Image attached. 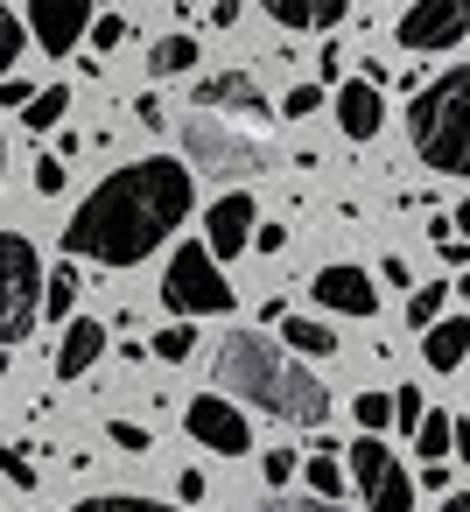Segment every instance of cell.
Returning <instances> with one entry per match:
<instances>
[{
    "label": "cell",
    "mask_w": 470,
    "mask_h": 512,
    "mask_svg": "<svg viewBox=\"0 0 470 512\" xmlns=\"http://www.w3.org/2000/svg\"><path fill=\"white\" fill-rule=\"evenodd\" d=\"M190 64H197V36H162V43L148 50V71H155V78H183Z\"/></svg>",
    "instance_id": "20"
},
{
    "label": "cell",
    "mask_w": 470,
    "mask_h": 512,
    "mask_svg": "<svg viewBox=\"0 0 470 512\" xmlns=\"http://www.w3.org/2000/svg\"><path fill=\"white\" fill-rule=\"evenodd\" d=\"M0 379H8V351H0Z\"/></svg>",
    "instance_id": "46"
},
{
    "label": "cell",
    "mask_w": 470,
    "mask_h": 512,
    "mask_svg": "<svg viewBox=\"0 0 470 512\" xmlns=\"http://www.w3.org/2000/svg\"><path fill=\"white\" fill-rule=\"evenodd\" d=\"M253 512H344V505H330V498H267V505H253Z\"/></svg>",
    "instance_id": "33"
},
{
    "label": "cell",
    "mask_w": 470,
    "mask_h": 512,
    "mask_svg": "<svg viewBox=\"0 0 470 512\" xmlns=\"http://www.w3.org/2000/svg\"><path fill=\"white\" fill-rule=\"evenodd\" d=\"M386 421H393V407H386V393H358V428H365V435H379Z\"/></svg>",
    "instance_id": "29"
},
{
    "label": "cell",
    "mask_w": 470,
    "mask_h": 512,
    "mask_svg": "<svg viewBox=\"0 0 470 512\" xmlns=\"http://www.w3.org/2000/svg\"><path fill=\"white\" fill-rule=\"evenodd\" d=\"M162 302L176 316H225L232 309V281L218 274V260L204 246H176L169 253V274H162Z\"/></svg>",
    "instance_id": "6"
},
{
    "label": "cell",
    "mask_w": 470,
    "mask_h": 512,
    "mask_svg": "<svg viewBox=\"0 0 470 512\" xmlns=\"http://www.w3.org/2000/svg\"><path fill=\"white\" fill-rule=\"evenodd\" d=\"M442 512H470V491H449V498H442Z\"/></svg>",
    "instance_id": "45"
},
{
    "label": "cell",
    "mask_w": 470,
    "mask_h": 512,
    "mask_svg": "<svg viewBox=\"0 0 470 512\" xmlns=\"http://www.w3.org/2000/svg\"><path fill=\"white\" fill-rule=\"evenodd\" d=\"M85 29H92V0H29V36L50 57H71Z\"/></svg>",
    "instance_id": "10"
},
{
    "label": "cell",
    "mask_w": 470,
    "mask_h": 512,
    "mask_svg": "<svg viewBox=\"0 0 470 512\" xmlns=\"http://www.w3.org/2000/svg\"><path fill=\"white\" fill-rule=\"evenodd\" d=\"M246 246H253V253H281V246H288V225H253Z\"/></svg>",
    "instance_id": "37"
},
{
    "label": "cell",
    "mask_w": 470,
    "mask_h": 512,
    "mask_svg": "<svg viewBox=\"0 0 470 512\" xmlns=\"http://www.w3.org/2000/svg\"><path fill=\"white\" fill-rule=\"evenodd\" d=\"M106 435H113V442H120V449H134V456H141V449H148V428H141V421H113V428H106Z\"/></svg>",
    "instance_id": "38"
},
{
    "label": "cell",
    "mask_w": 470,
    "mask_h": 512,
    "mask_svg": "<svg viewBox=\"0 0 470 512\" xmlns=\"http://www.w3.org/2000/svg\"><path fill=\"white\" fill-rule=\"evenodd\" d=\"M393 36H400V50H414V57L456 50V43L470 36V0H414Z\"/></svg>",
    "instance_id": "8"
},
{
    "label": "cell",
    "mask_w": 470,
    "mask_h": 512,
    "mask_svg": "<svg viewBox=\"0 0 470 512\" xmlns=\"http://www.w3.org/2000/svg\"><path fill=\"white\" fill-rule=\"evenodd\" d=\"M260 477H267V484L281 491V484L295 477V449H267V456H260Z\"/></svg>",
    "instance_id": "31"
},
{
    "label": "cell",
    "mask_w": 470,
    "mask_h": 512,
    "mask_svg": "<svg viewBox=\"0 0 470 512\" xmlns=\"http://www.w3.org/2000/svg\"><path fill=\"white\" fill-rule=\"evenodd\" d=\"M316 106H323V85H295V92L281 99V113H288V120H309Z\"/></svg>",
    "instance_id": "30"
},
{
    "label": "cell",
    "mask_w": 470,
    "mask_h": 512,
    "mask_svg": "<svg viewBox=\"0 0 470 512\" xmlns=\"http://www.w3.org/2000/svg\"><path fill=\"white\" fill-rule=\"evenodd\" d=\"M351 0H309V29H337Z\"/></svg>",
    "instance_id": "35"
},
{
    "label": "cell",
    "mask_w": 470,
    "mask_h": 512,
    "mask_svg": "<svg viewBox=\"0 0 470 512\" xmlns=\"http://www.w3.org/2000/svg\"><path fill=\"white\" fill-rule=\"evenodd\" d=\"M64 106H71V85H43V92L22 106V127H36V134H43V127H57V120H64Z\"/></svg>",
    "instance_id": "21"
},
{
    "label": "cell",
    "mask_w": 470,
    "mask_h": 512,
    "mask_svg": "<svg viewBox=\"0 0 470 512\" xmlns=\"http://www.w3.org/2000/svg\"><path fill=\"white\" fill-rule=\"evenodd\" d=\"M0 470H8V477H15V484H22V491H29V484H36V463H29V456H22V449H0Z\"/></svg>",
    "instance_id": "36"
},
{
    "label": "cell",
    "mask_w": 470,
    "mask_h": 512,
    "mask_svg": "<svg viewBox=\"0 0 470 512\" xmlns=\"http://www.w3.org/2000/svg\"><path fill=\"white\" fill-rule=\"evenodd\" d=\"M218 386L225 393H246V407L274 414V421H295V428H323L330 421V386L302 372V358H288L274 337H225L218 344Z\"/></svg>",
    "instance_id": "2"
},
{
    "label": "cell",
    "mask_w": 470,
    "mask_h": 512,
    "mask_svg": "<svg viewBox=\"0 0 470 512\" xmlns=\"http://www.w3.org/2000/svg\"><path fill=\"white\" fill-rule=\"evenodd\" d=\"M197 113H246V120H260L267 99H260V85L246 71H218V78L197 85Z\"/></svg>",
    "instance_id": "13"
},
{
    "label": "cell",
    "mask_w": 470,
    "mask_h": 512,
    "mask_svg": "<svg viewBox=\"0 0 470 512\" xmlns=\"http://www.w3.org/2000/svg\"><path fill=\"white\" fill-rule=\"evenodd\" d=\"M43 309V260L22 232H0V351L22 344Z\"/></svg>",
    "instance_id": "5"
},
{
    "label": "cell",
    "mask_w": 470,
    "mask_h": 512,
    "mask_svg": "<svg viewBox=\"0 0 470 512\" xmlns=\"http://www.w3.org/2000/svg\"><path fill=\"white\" fill-rule=\"evenodd\" d=\"M134 113H141V127H162V120H169V113H162V99H155V92H148V99H134Z\"/></svg>",
    "instance_id": "41"
},
{
    "label": "cell",
    "mask_w": 470,
    "mask_h": 512,
    "mask_svg": "<svg viewBox=\"0 0 470 512\" xmlns=\"http://www.w3.org/2000/svg\"><path fill=\"white\" fill-rule=\"evenodd\" d=\"M99 358H106V323H92V316L64 323V337H57V379H78V372H92Z\"/></svg>",
    "instance_id": "15"
},
{
    "label": "cell",
    "mask_w": 470,
    "mask_h": 512,
    "mask_svg": "<svg viewBox=\"0 0 470 512\" xmlns=\"http://www.w3.org/2000/svg\"><path fill=\"white\" fill-rule=\"evenodd\" d=\"M36 190L43 197H64V155H43L36 162Z\"/></svg>",
    "instance_id": "34"
},
{
    "label": "cell",
    "mask_w": 470,
    "mask_h": 512,
    "mask_svg": "<svg viewBox=\"0 0 470 512\" xmlns=\"http://www.w3.org/2000/svg\"><path fill=\"white\" fill-rule=\"evenodd\" d=\"M253 225H260V211H253V197H246V190L218 197V204H211V218H204V253H211V260H239V253H246V239H253Z\"/></svg>",
    "instance_id": "11"
},
{
    "label": "cell",
    "mask_w": 470,
    "mask_h": 512,
    "mask_svg": "<svg viewBox=\"0 0 470 512\" xmlns=\"http://www.w3.org/2000/svg\"><path fill=\"white\" fill-rule=\"evenodd\" d=\"M351 477H358L365 512H414V477L400 470V456L379 435H358L351 442Z\"/></svg>",
    "instance_id": "7"
},
{
    "label": "cell",
    "mask_w": 470,
    "mask_h": 512,
    "mask_svg": "<svg viewBox=\"0 0 470 512\" xmlns=\"http://www.w3.org/2000/svg\"><path fill=\"white\" fill-rule=\"evenodd\" d=\"M421 351H428L435 372H456V365L470 358V316H435V323L421 330Z\"/></svg>",
    "instance_id": "16"
},
{
    "label": "cell",
    "mask_w": 470,
    "mask_h": 512,
    "mask_svg": "<svg viewBox=\"0 0 470 512\" xmlns=\"http://www.w3.org/2000/svg\"><path fill=\"white\" fill-rule=\"evenodd\" d=\"M176 8H183V15H190V8H197V0H176Z\"/></svg>",
    "instance_id": "48"
},
{
    "label": "cell",
    "mask_w": 470,
    "mask_h": 512,
    "mask_svg": "<svg viewBox=\"0 0 470 512\" xmlns=\"http://www.w3.org/2000/svg\"><path fill=\"white\" fill-rule=\"evenodd\" d=\"M0 169H8V141H0Z\"/></svg>",
    "instance_id": "47"
},
{
    "label": "cell",
    "mask_w": 470,
    "mask_h": 512,
    "mask_svg": "<svg viewBox=\"0 0 470 512\" xmlns=\"http://www.w3.org/2000/svg\"><path fill=\"white\" fill-rule=\"evenodd\" d=\"M190 344H197V330H190V323H169V330H155V344H148V351H155V358H169V365H183V358H190Z\"/></svg>",
    "instance_id": "24"
},
{
    "label": "cell",
    "mask_w": 470,
    "mask_h": 512,
    "mask_svg": "<svg viewBox=\"0 0 470 512\" xmlns=\"http://www.w3.org/2000/svg\"><path fill=\"white\" fill-rule=\"evenodd\" d=\"M260 8H267L281 29H309V0H260Z\"/></svg>",
    "instance_id": "32"
},
{
    "label": "cell",
    "mask_w": 470,
    "mask_h": 512,
    "mask_svg": "<svg viewBox=\"0 0 470 512\" xmlns=\"http://www.w3.org/2000/svg\"><path fill=\"white\" fill-rule=\"evenodd\" d=\"M337 127H344V141H372V134L386 127L379 85H365V78H344V85H337Z\"/></svg>",
    "instance_id": "14"
},
{
    "label": "cell",
    "mask_w": 470,
    "mask_h": 512,
    "mask_svg": "<svg viewBox=\"0 0 470 512\" xmlns=\"http://www.w3.org/2000/svg\"><path fill=\"white\" fill-rule=\"evenodd\" d=\"M183 421H190V435H197L204 449H218V456H246V449H253V435H246V414H239L225 393H197Z\"/></svg>",
    "instance_id": "9"
},
{
    "label": "cell",
    "mask_w": 470,
    "mask_h": 512,
    "mask_svg": "<svg viewBox=\"0 0 470 512\" xmlns=\"http://www.w3.org/2000/svg\"><path fill=\"white\" fill-rule=\"evenodd\" d=\"M176 498L197 505V498H204V470H183V477H176Z\"/></svg>",
    "instance_id": "39"
},
{
    "label": "cell",
    "mask_w": 470,
    "mask_h": 512,
    "mask_svg": "<svg viewBox=\"0 0 470 512\" xmlns=\"http://www.w3.org/2000/svg\"><path fill=\"white\" fill-rule=\"evenodd\" d=\"M197 204V176L176 155H148L134 169H113L64 225V253L71 260H99V267H134L148 260Z\"/></svg>",
    "instance_id": "1"
},
{
    "label": "cell",
    "mask_w": 470,
    "mask_h": 512,
    "mask_svg": "<svg viewBox=\"0 0 470 512\" xmlns=\"http://www.w3.org/2000/svg\"><path fill=\"white\" fill-rule=\"evenodd\" d=\"M71 512H176V505H155V498H120V491H106V498H85V505H71Z\"/></svg>",
    "instance_id": "25"
},
{
    "label": "cell",
    "mask_w": 470,
    "mask_h": 512,
    "mask_svg": "<svg viewBox=\"0 0 470 512\" xmlns=\"http://www.w3.org/2000/svg\"><path fill=\"white\" fill-rule=\"evenodd\" d=\"M309 295H316L323 309H337V316H358V323L379 309V288H372L365 267H323V274L309 281Z\"/></svg>",
    "instance_id": "12"
},
{
    "label": "cell",
    "mask_w": 470,
    "mask_h": 512,
    "mask_svg": "<svg viewBox=\"0 0 470 512\" xmlns=\"http://www.w3.org/2000/svg\"><path fill=\"white\" fill-rule=\"evenodd\" d=\"M302 477H309V498H330V505L344 498V463H337V456H309Z\"/></svg>",
    "instance_id": "23"
},
{
    "label": "cell",
    "mask_w": 470,
    "mask_h": 512,
    "mask_svg": "<svg viewBox=\"0 0 470 512\" xmlns=\"http://www.w3.org/2000/svg\"><path fill=\"white\" fill-rule=\"evenodd\" d=\"M15 64H22V22H15V8H0V78Z\"/></svg>",
    "instance_id": "26"
},
{
    "label": "cell",
    "mask_w": 470,
    "mask_h": 512,
    "mask_svg": "<svg viewBox=\"0 0 470 512\" xmlns=\"http://www.w3.org/2000/svg\"><path fill=\"white\" fill-rule=\"evenodd\" d=\"M379 281H393V288H414V281H407V260H400V253H393V260H379Z\"/></svg>",
    "instance_id": "43"
},
{
    "label": "cell",
    "mask_w": 470,
    "mask_h": 512,
    "mask_svg": "<svg viewBox=\"0 0 470 512\" xmlns=\"http://www.w3.org/2000/svg\"><path fill=\"white\" fill-rule=\"evenodd\" d=\"M442 302H449V281H421V288H407V323L428 330V323L442 316Z\"/></svg>",
    "instance_id": "22"
},
{
    "label": "cell",
    "mask_w": 470,
    "mask_h": 512,
    "mask_svg": "<svg viewBox=\"0 0 470 512\" xmlns=\"http://www.w3.org/2000/svg\"><path fill=\"white\" fill-rule=\"evenodd\" d=\"M71 302H78V260H64V267H43V309H36V316H57V323H71Z\"/></svg>",
    "instance_id": "17"
},
{
    "label": "cell",
    "mask_w": 470,
    "mask_h": 512,
    "mask_svg": "<svg viewBox=\"0 0 470 512\" xmlns=\"http://www.w3.org/2000/svg\"><path fill=\"white\" fill-rule=\"evenodd\" d=\"M183 155H190V176L211 169V176H253L274 162V148L246 127H225L218 113H183Z\"/></svg>",
    "instance_id": "4"
},
{
    "label": "cell",
    "mask_w": 470,
    "mask_h": 512,
    "mask_svg": "<svg viewBox=\"0 0 470 512\" xmlns=\"http://www.w3.org/2000/svg\"><path fill=\"white\" fill-rule=\"evenodd\" d=\"M407 134H414V155L435 169V176H470V71L449 64L435 85L414 92V113H407Z\"/></svg>",
    "instance_id": "3"
},
{
    "label": "cell",
    "mask_w": 470,
    "mask_h": 512,
    "mask_svg": "<svg viewBox=\"0 0 470 512\" xmlns=\"http://www.w3.org/2000/svg\"><path fill=\"white\" fill-rule=\"evenodd\" d=\"M386 407H393V421H400V428H407V435H414V421H421V414H428V407H421V393H414V386H400V393H386Z\"/></svg>",
    "instance_id": "28"
},
{
    "label": "cell",
    "mask_w": 470,
    "mask_h": 512,
    "mask_svg": "<svg viewBox=\"0 0 470 512\" xmlns=\"http://www.w3.org/2000/svg\"><path fill=\"white\" fill-rule=\"evenodd\" d=\"M323 78H330V85L344 78V50H337V43H323Z\"/></svg>",
    "instance_id": "44"
},
{
    "label": "cell",
    "mask_w": 470,
    "mask_h": 512,
    "mask_svg": "<svg viewBox=\"0 0 470 512\" xmlns=\"http://www.w3.org/2000/svg\"><path fill=\"white\" fill-rule=\"evenodd\" d=\"M29 99H36V92H29L22 78H0V106H29Z\"/></svg>",
    "instance_id": "40"
},
{
    "label": "cell",
    "mask_w": 470,
    "mask_h": 512,
    "mask_svg": "<svg viewBox=\"0 0 470 512\" xmlns=\"http://www.w3.org/2000/svg\"><path fill=\"white\" fill-rule=\"evenodd\" d=\"M281 337H288L295 358H302V351H309V358H330V351H337V330L316 323V316H281Z\"/></svg>",
    "instance_id": "18"
},
{
    "label": "cell",
    "mask_w": 470,
    "mask_h": 512,
    "mask_svg": "<svg viewBox=\"0 0 470 512\" xmlns=\"http://www.w3.org/2000/svg\"><path fill=\"white\" fill-rule=\"evenodd\" d=\"M435 246H442V267H463V260H470V246H463L456 232H449V239H435Z\"/></svg>",
    "instance_id": "42"
},
{
    "label": "cell",
    "mask_w": 470,
    "mask_h": 512,
    "mask_svg": "<svg viewBox=\"0 0 470 512\" xmlns=\"http://www.w3.org/2000/svg\"><path fill=\"white\" fill-rule=\"evenodd\" d=\"M85 36H92V50H120V43H127V22H120V15H92Z\"/></svg>",
    "instance_id": "27"
},
{
    "label": "cell",
    "mask_w": 470,
    "mask_h": 512,
    "mask_svg": "<svg viewBox=\"0 0 470 512\" xmlns=\"http://www.w3.org/2000/svg\"><path fill=\"white\" fill-rule=\"evenodd\" d=\"M449 449H456V414H421V421H414V456L442 463Z\"/></svg>",
    "instance_id": "19"
}]
</instances>
